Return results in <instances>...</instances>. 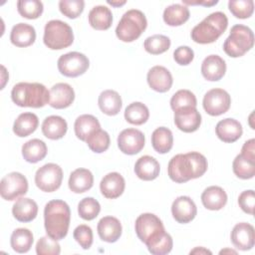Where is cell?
Wrapping results in <instances>:
<instances>
[{"mask_svg": "<svg viewBox=\"0 0 255 255\" xmlns=\"http://www.w3.org/2000/svg\"><path fill=\"white\" fill-rule=\"evenodd\" d=\"M208 167L206 157L197 151L178 153L168 162L167 173L176 183H184L202 176Z\"/></svg>", "mask_w": 255, "mask_h": 255, "instance_id": "obj_1", "label": "cell"}, {"mask_svg": "<svg viewBox=\"0 0 255 255\" xmlns=\"http://www.w3.org/2000/svg\"><path fill=\"white\" fill-rule=\"evenodd\" d=\"M71 220L69 205L60 199L49 201L44 208V225L47 235L55 240H62L68 234Z\"/></svg>", "mask_w": 255, "mask_h": 255, "instance_id": "obj_2", "label": "cell"}, {"mask_svg": "<svg viewBox=\"0 0 255 255\" xmlns=\"http://www.w3.org/2000/svg\"><path fill=\"white\" fill-rule=\"evenodd\" d=\"M11 99L19 107L39 109L49 103L50 91L40 83L21 82L13 87Z\"/></svg>", "mask_w": 255, "mask_h": 255, "instance_id": "obj_3", "label": "cell"}, {"mask_svg": "<svg viewBox=\"0 0 255 255\" xmlns=\"http://www.w3.org/2000/svg\"><path fill=\"white\" fill-rule=\"evenodd\" d=\"M227 26V16L220 11L213 12L192 29L191 39L198 44L213 43L225 32Z\"/></svg>", "mask_w": 255, "mask_h": 255, "instance_id": "obj_4", "label": "cell"}, {"mask_svg": "<svg viewBox=\"0 0 255 255\" xmlns=\"http://www.w3.org/2000/svg\"><path fill=\"white\" fill-rule=\"evenodd\" d=\"M146 26L145 15L140 10L130 9L122 16L116 28V35L123 42H132L139 38Z\"/></svg>", "mask_w": 255, "mask_h": 255, "instance_id": "obj_5", "label": "cell"}, {"mask_svg": "<svg viewBox=\"0 0 255 255\" xmlns=\"http://www.w3.org/2000/svg\"><path fill=\"white\" fill-rule=\"evenodd\" d=\"M254 45V34L252 30L242 24L234 25L229 36L223 44L224 52L232 58L242 57Z\"/></svg>", "mask_w": 255, "mask_h": 255, "instance_id": "obj_6", "label": "cell"}, {"mask_svg": "<svg viewBox=\"0 0 255 255\" xmlns=\"http://www.w3.org/2000/svg\"><path fill=\"white\" fill-rule=\"evenodd\" d=\"M43 41L51 50H62L73 44L74 33L68 23L51 20L45 25Z\"/></svg>", "mask_w": 255, "mask_h": 255, "instance_id": "obj_7", "label": "cell"}, {"mask_svg": "<svg viewBox=\"0 0 255 255\" xmlns=\"http://www.w3.org/2000/svg\"><path fill=\"white\" fill-rule=\"evenodd\" d=\"M134 228L138 239L146 246L165 232L162 221L153 213L140 214L135 220Z\"/></svg>", "mask_w": 255, "mask_h": 255, "instance_id": "obj_8", "label": "cell"}, {"mask_svg": "<svg viewBox=\"0 0 255 255\" xmlns=\"http://www.w3.org/2000/svg\"><path fill=\"white\" fill-rule=\"evenodd\" d=\"M63 170L56 163H46L39 167L35 173V183L44 192L56 191L62 183Z\"/></svg>", "mask_w": 255, "mask_h": 255, "instance_id": "obj_9", "label": "cell"}, {"mask_svg": "<svg viewBox=\"0 0 255 255\" xmlns=\"http://www.w3.org/2000/svg\"><path fill=\"white\" fill-rule=\"evenodd\" d=\"M58 70L65 77L76 78L83 75L90 66L87 56L80 52H69L58 59Z\"/></svg>", "mask_w": 255, "mask_h": 255, "instance_id": "obj_10", "label": "cell"}, {"mask_svg": "<svg viewBox=\"0 0 255 255\" xmlns=\"http://www.w3.org/2000/svg\"><path fill=\"white\" fill-rule=\"evenodd\" d=\"M28 191V180L20 172H10L6 174L0 182V194L5 200H15L25 195Z\"/></svg>", "mask_w": 255, "mask_h": 255, "instance_id": "obj_11", "label": "cell"}, {"mask_svg": "<svg viewBox=\"0 0 255 255\" xmlns=\"http://www.w3.org/2000/svg\"><path fill=\"white\" fill-rule=\"evenodd\" d=\"M204 111L212 117H217L225 114L231 105L229 94L219 88L209 90L203 97L202 101Z\"/></svg>", "mask_w": 255, "mask_h": 255, "instance_id": "obj_12", "label": "cell"}, {"mask_svg": "<svg viewBox=\"0 0 255 255\" xmlns=\"http://www.w3.org/2000/svg\"><path fill=\"white\" fill-rule=\"evenodd\" d=\"M144 134L136 128H126L118 136V146L120 150L128 155L138 153L144 146Z\"/></svg>", "mask_w": 255, "mask_h": 255, "instance_id": "obj_13", "label": "cell"}, {"mask_svg": "<svg viewBox=\"0 0 255 255\" xmlns=\"http://www.w3.org/2000/svg\"><path fill=\"white\" fill-rule=\"evenodd\" d=\"M231 242L239 250L247 251L253 248L255 242L254 227L247 222L237 223L231 231Z\"/></svg>", "mask_w": 255, "mask_h": 255, "instance_id": "obj_14", "label": "cell"}, {"mask_svg": "<svg viewBox=\"0 0 255 255\" xmlns=\"http://www.w3.org/2000/svg\"><path fill=\"white\" fill-rule=\"evenodd\" d=\"M171 213L178 223H188L192 221L197 213L194 201L189 196H178L171 205Z\"/></svg>", "mask_w": 255, "mask_h": 255, "instance_id": "obj_15", "label": "cell"}, {"mask_svg": "<svg viewBox=\"0 0 255 255\" xmlns=\"http://www.w3.org/2000/svg\"><path fill=\"white\" fill-rule=\"evenodd\" d=\"M74 100V89L67 83H57L50 90L49 105L54 109H66L73 104Z\"/></svg>", "mask_w": 255, "mask_h": 255, "instance_id": "obj_16", "label": "cell"}, {"mask_svg": "<svg viewBox=\"0 0 255 255\" xmlns=\"http://www.w3.org/2000/svg\"><path fill=\"white\" fill-rule=\"evenodd\" d=\"M147 84L155 92H167L173 83L170 72L163 66H154L147 72Z\"/></svg>", "mask_w": 255, "mask_h": 255, "instance_id": "obj_17", "label": "cell"}, {"mask_svg": "<svg viewBox=\"0 0 255 255\" xmlns=\"http://www.w3.org/2000/svg\"><path fill=\"white\" fill-rule=\"evenodd\" d=\"M126 181L119 172H110L106 174L100 183L102 194L109 199H115L121 196L125 190Z\"/></svg>", "mask_w": 255, "mask_h": 255, "instance_id": "obj_18", "label": "cell"}, {"mask_svg": "<svg viewBox=\"0 0 255 255\" xmlns=\"http://www.w3.org/2000/svg\"><path fill=\"white\" fill-rule=\"evenodd\" d=\"M226 72L225 61L218 55L207 56L201 64V74L207 81L216 82L223 78Z\"/></svg>", "mask_w": 255, "mask_h": 255, "instance_id": "obj_19", "label": "cell"}, {"mask_svg": "<svg viewBox=\"0 0 255 255\" xmlns=\"http://www.w3.org/2000/svg\"><path fill=\"white\" fill-rule=\"evenodd\" d=\"M174 124L183 132H193L201 125V115L196 108L174 113Z\"/></svg>", "mask_w": 255, "mask_h": 255, "instance_id": "obj_20", "label": "cell"}, {"mask_svg": "<svg viewBox=\"0 0 255 255\" xmlns=\"http://www.w3.org/2000/svg\"><path fill=\"white\" fill-rule=\"evenodd\" d=\"M97 230L103 241L114 243L121 237L123 228L118 218L114 216H105L98 222Z\"/></svg>", "mask_w": 255, "mask_h": 255, "instance_id": "obj_21", "label": "cell"}, {"mask_svg": "<svg viewBox=\"0 0 255 255\" xmlns=\"http://www.w3.org/2000/svg\"><path fill=\"white\" fill-rule=\"evenodd\" d=\"M215 132L217 137L223 142H234L241 137L243 129L238 121L227 118L217 123Z\"/></svg>", "mask_w": 255, "mask_h": 255, "instance_id": "obj_22", "label": "cell"}, {"mask_svg": "<svg viewBox=\"0 0 255 255\" xmlns=\"http://www.w3.org/2000/svg\"><path fill=\"white\" fill-rule=\"evenodd\" d=\"M36 40L35 28L27 23H18L13 26L10 33L11 43L20 48L31 46Z\"/></svg>", "mask_w": 255, "mask_h": 255, "instance_id": "obj_23", "label": "cell"}, {"mask_svg": "<svg viewBox=\"0 0 255 255\" xmlns=\"http://www.w3.org/2000/svg\"><path fill=\"white\" fill-rule=\"evenodd\" d=\"M12 214L20 222H30L38 214V205L36 201L28 197H20L12 207Z\"/></svg>", "mask_w": 255, "mask_h": 255, "instance_id": "obj_24", "label": "cell"}, {"mask_svg": "<svg viewBox=\"0 0 255 255\" xmlns=\"http://www.w3.org/2000/svg\"><path fill=\"white\" fill-rule=\"evenodd\" d=\"M159 170L160 166L158 161L150 155H143L139 157L134 164L135 175L139 179L145 181L155 179L159 174Z\"/></svg>", "mask_w": 255, "mask_h": 255, "instance_id": "obj_25", "label": "cell"}, {"mask_svg": "<svg viewBox=\"0 0 255 255\" xmlns=\"http://www.w3.org/2000/svg\"><path fill=\"white\" fill-rule=\"evenodd\" d=\"M201 202L206 209L220 210L227 203V194L220 186L212 185L202 192Z\"/></svg>", "mask_w": 255, "mask_h": 255, "instance_id": "obj_26", "label": "cell"}, {"mask_svg": "<svg viewBox=\"0 0 255 255\" xmlns=\"http://www.w3.org/2000/svg\"><path fill=\"white\" fill-rule=\"evenodd\" d=\"M68 184L71 191L75 193L86 192L94 184V175L87 168H77L70 174Z\"/></svg>", "mask_w": 255, "mask_h": 255, "instance_id": "obj_27", "label": "cell"}, {"mask_svg": "<svg viewBox=\"0 0 255 255\" xmlns=\"http://www.w3.org/2000/svg\"><path fill=\"white\" fill-rule=\"evenodd\" d=\"M68 129V124L60 116H49L42 123V132L49 139L62 138Z\"/></svg>", "mask_w": 255, "mask_h": 255, "instance_id": "obj_28", "label": "cell"}, {"mask_svg": "<svg viewBox=\"0 0 255 255\" xmlns=\"http://www.w3.org/2000/svg\"><path fill=\"white\" fill-rule=\"evenodd\" d=\"M98 105L105 115L116 116L121 112L123 102L118 92L114 90H106L100 94Z\"/></svg>", "mask_w": 255, "mask_h": 255, "instance_id": "obj_29", "label": "cell"}, {"mask_svg": "<svg viewBox=\"0 0 255 255\" xmlns=\"http://www.w3.org/2000/svg\"><path fill=\"white\" fill-rule=\"evenodd\" d=\"M89 24L95 30H108L113 23V14L110 8L104 5H98L89 12Z\"/></svg>", "mask_w": 255, "mask_h": 255, "instance_id": "obj_30", "label": "cell"}, {"mask_svg": "<svg viewBox=\"0 0 255 255\" xmlns=\"http://www.w3.org/2000/svg\"><path fill=\"white\" fill-rule=\"evenodd\" d=\"M39 125L38 117L33 113H23L18 116L13 125V131L19 137H25L33 133Z\"/></svg>", "mask_w": 255, "mask_h": 255, "instance_id": "obj_31", "label": "cell"}, {"mask_svg": "<svg viewBox=\"0 0 255 255\" xmlns=\"http://www.w3.org/2000/svg\"><path fill=\"white\" fill-rule=\"evenodd\" d=\"M47 151L46 143L39 138L30 139L22 145V155L24 159L30 163H36L44 159L47 155Z\"/></svg>", "mask_w": 255, "mask_h": 255, "instance_id": "obj_32", "label": "cell"}, {"mask_svg": "<svg viewBox=\"0 0 255 255\" xmlns=\"http://www.w3.org/2000/svg\"><path fill=\"white\" fill-rule=\"evenodd\" d=\"M100 128V122L93 115H82L77 118L74 124L75 134L79 139L83 141H86L91 133Z\"/></svg>", "mask_w": 255, "mask_h": 255, "instance_id": "obj_33", "label": "cell"}, {"mask_svg": "<svg viewBox=\"0 0 255 255\" xmlns=\"http://www.w3.org/2000/svg\"><path fill=\"white\" fill-rule=\"evenodd\" d=\"M190 13L187 6L182 4H171L163 11V21L168 26H180L189 19Z\"/></svg>", "mask_w": 255, "mask_h": 255, "instance_id": "obj_34", "label": "cell"}, {"mask_svg": "<svg viewBox=\"0 0 255 255\" xmlns=\"http://www.w3.org/2000/svg\"><path fill=\"white\" fill-rule=\"evenodd\" d=\"M151 145L158 153L168 152L173 145V135L169 128L159 127L155 128L151 134Z\"/></svg>", "mask_w": 255, "mask_h": 255, "instance_id": "obj_35", "label": "cell"}, {"mask_svg": "<svg viewBox=\"0 0 255 255\" xmlns=\"http://www.w3.org/2000/svg\"><path fill=\"white\" fill-rule=\"evenodd\" d=\"M34 242L32 232L27 228L15 229L10 237V244L12 249L17 253L28 252Z\"/></svg>", "mask_w": 255, "mask_h": 255, "instance_id": "obj_36", "label": "cell"}, {"mask_svg": "<svg viewBox=\"0 0 255 255\" xmlns=\"http://www.w3.org/2000/svg\"><path fill=\"white\" fill-rule=\"evenodd\" d=\"M149 118V111L147 107L140 102H133L129 104L125 110V119L128 123L135 126H140Z\"/></svg>", "mask_w": 255, "mask_h": 255, "instance_id": "obj_37", "label": "cell"}, {"mask_svg": "<svg viewBox=\"0 0 255 255\" xmlns=\"http://www.w3.org/2000/svg\"><path fill=\"white\" fill-rule=\"evenodd\" d=\"M196 97L189 90H179L170 99V108L175 112L196 108Z\"/></svg>", "mask_w": 255, "mask_h": 255, "instance_id": "obj_38", "label": "cell"}, {"mask_svg": "<svg viewBox=\"0 0 255 255\" xmlns=\"http://www.w3.org/2000/svg\"><path fill=\"white\" fill-rule=\"evenodd\" d=\"M170 39L167 36L155 34L144 40L143 48L151 55H159L166 52L170 47Z\"/></svg>", "mask_w": 255, "mask_h": 255, "instance_id": "obj_39", "label": "cell"}, {"mask_svg": "<svg viewBox=\"0 0 255 255\" xmlns=\"http://www.w3.org/2000/svg\"><path fill=\"white\" fill-rule=\"evenodd\" d=\"M86 142L92 151L102 153L109 148L111 138L106 130L100 128L91 133L86 139Z\"/></svg>", "mask_w": 255, "mask_h": 255, "instance_id": "obj_40", "label": "cell"}, {"mask_svg": "<svg viewBox=\"0 0 255 255\" xmlns=\"http://www.w3.org/2000/svg\"><path fill=\"white\" fill-rule=\"evenodd\" d=\"M17 10L22 17L33 20L42 15L44 6L39 0H19L17 2Z\"/></svg>", "mask_w": 255, "mask_h": 255, "instance_id": "obj_41", "label": "cell"}, {"mask_svg": "<svg viewBox=\"0 0 255 255\" xmlns=\"http://www.w3.org/2000/svg\"><path fill=\"white\" fill-rule=\"evenodd\" d=\"M232 168L234 174L241 179H250L255 175V162L248 160L241 154L234 158Z\"/></svg>", "mask_w": 255, "mask_h": 255, "instance_id": "obj_42", "label": "cell"}, {"mask_svg": "<svg viewBox=\"0 0 255 255\" xmlns=\"http://www.w3.org/2000/svg\"><path fill=\"white\" fill-rule=\"evenodd\" d=\"M101 211L99 201L93 197H85L78 204V213L84 220L95 219Z\"/></svg>", "mask_w": 255, "mask_h": 255, "instance_id": "obj_43", "label": "cell"}, {"mask_svg": "<svg viewBox=\"0 0 255 255\" xmlns=\"http://www.w3.org/2000/svg\"><path fill=\"white\" fill-rule=\"evenodd\" d=\"M228 8L236 18L246 19L253 14L254 2L253 0H230Z\"/></svg>", "mask_w": 255, "mask_h": 255, "instance_id": "obj_44", "label": "cell"}, {"mask_svg": "<svg viewBox=\"0 0 255 255\" xmlns=\"http://www.w3.org/2000/svg\"><path fill=\"white\" fill-rule=\"evenodd\" d=\"M84 7L83 0H61L59 2L60 12L70 19L78 18L84 11Z\"/></svg>", "mask_w": 255, "mask_h": 255, "instance_id": "obj_45", "label": "cell"}, {"mask_svg": "<svg viewBox=\"0 0 255 255\" xmlns=\"http://www.w3.org/2000/svg\"><path fill=\"white\" fill-rule=\"evenodd\" d=\"M173 241L171 236L165 231L158 239L148 244L146 247L148 251L153 255H165L172 249Z\"/></svg>", "mask_w": 255, "mask_h": 255, "instance_id": "obj_46", "label": "cell"}, {"mask_svg": "<svg viewBox=\"0 0 255 255\" xmlns=\"http://www.w3.org/2000/svg\"><path fill=\"white\" fill-rule=\"evenodd\" d=\"M60 252L61 247L58 240L48 235L41 237L36 244V253L38 255H59Z\"/></svg>", "mask_w": 255, "mask_h": 255, "instance_id": "obj_47", "label": "cell"}, {"mask_svg": "<svg viewBox=\"0 0 255 255\" xmlns=\"http://www.w3.org/2000/svg\"><path fill=\"white\" fill-rule=\"evenodd\" d=\"M73 236L83 249L87 250L93 244V230L86 224L77 226L73 232Z\"/></svg>", "mask_w": 255, "mask_h": 255, "instance_id": "obj_48", "label": "cell"}, {"mask_svg": "<svg viewBox=\"0 0 255 255\" xmlns=\"http://www.w3.org/2000/svg\"><path fill=\"white\" fill-rule=\"evenodd\" d=\"M238 204L240 208L250 215L254 214V206H255V196L254 190L249 189L240 193L238 197Z\"/></svg>", "mask_w": 255, "mask_h": 255, "instance_id": "obj_49", "label": "cell"}, {"mask_svg": "<svg viewBox=\"0 0 255 255\" xmlns=\"http://www.w3.org/2000/svg\"><path fill=\"white\" fill-rule=\"evenodd\" d=\"M194 58V52L188 46H179L173 52L174 61L181 66L189 65Z\"/></svg>", "mask_w": 255, "mask_h": 255, "instance_id": "obj_50", "label": "cell"}, {"mask_svg": "<svg viewBox=\"0 0 255 255\" xmlns=\"http://www.w3.org/2000/svg\"><path fill=\"white\" fill-rule=\"evenodd\" d=\"M240 154L245 158H247L248 160L255 162V139L254 138H251L244 142L241 148Z\"/></svg>", "mask_w": 255, "mask_h": 255, "instance_id": "obj_51", "label": "cell"}, {"mask_svg": "<svg viewBox=\"0 0 255 255\" xmlns=\"http://www.w3.org/2000/svg\"><path fill=\"white\" fill-rule=\"evenodd\" d=\"M183 4H187V5H204V6H212L218 3L217 0L215 1H204V2H192V1H182Z\"/></svg>", "mask_w": 255, "mask_h": 255, "instance_id": "obj_52", "label": "cell"}, {"mask_svg": "<svg viewBox=\"0 0 255 255\" xmlns=\"http://www.w3.org/2000/svg\"><path fill=\"white\" fill-rule=\"evenodd\" d=\"M190 254H212V252L204 247H195L190 251Z\"/></svg>", "mask_w": 255, "mask_h": 255, "instance_id": "obj_53", "label": "cell"}, {"mask_svg": "<svg viewBox=\"0 0 255 255\" xmlns=\"http://www.w3.org/2000/svg\"><path fill=\"white\" fill-rule=\"evenodd\" d=\"M107 3L108 4H110V5H112L113 7H121V6H123V5H125L127 2L125 1V0H123V1H111V0H108L107 1Z\"/></svg>", "mask_w": 255, "mask_h": 255, "instance_id": "obj_54", "label": "cell"}, {"mask_svg": "<svg viewBox=\"0 0 255 255\" xmlns=\"http://www.w3.org/2000/svg\"><path fill=\"white\" fill-rule=\"evenodd\" d=\"M1 69H2V85H1V89H3L4 86H5L6 81L8 80V78H5V77H4V75L6 74V69H5V67H4V66H1Z\"/></svg>", "mask_w": 255, "mask_h": 255, "instance_id": "obj_55", "label": "cell"}, {"mask_svg": "<svg viewBox=\"0 0 255 255\" xmlns=\"http://www.w3.org/2000/svg\"><path fill=\"white\" fill-rule=\"evenodd\" d=\"M219 253H220V254H225V253H233V254H236L237 252L234 251V250H232V249H223V250H221Z\"/></svg>", "mask_w": 255, "mask_h": 255, "instance_id": "obj_56", "label": "cell"}]
</instances>
